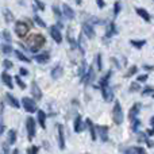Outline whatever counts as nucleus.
<instances>
[{"label":"nucleus","mask_w":154,"mask_h":154,"mask_svg":"<svg viewBox=\"0 0 154 154\" xmlns=\"http://www.w3.org/2000/svg\"><path fill=\"white\" fill-rule=\"evenodd\" d=\"M14 54H15V57L19 60V61L26 62V64H30V58L29 57H26V54H23L20 50H15L14 51Z\"/></svg>","instance_id":"nucleus-24"},{"label":"nucleus","mask_w":154,"mask_h":154,"mask_svg":"<svg viewBox=\"0 0 154 154\" xmlns=\"http://www.w3.org/2000/svg\"><path fill=\"white\" fill-rule=\"evenodd\" d=\"M3 15H5V20L10 23V22H12V19H14V16H12V14L10 12V10H7V8H4V11H3Z\"/></svg>","instance_id":"nucleus-31"},{"label":"nucleus","mask_w":154,"mask_h":154,"mask_svg":"<svg viewBox=\"0 0 154 154\" xmlns=\"http://www.w3.org/2000/svg\"><path fill=\"white\" fill-rule=\"evenodd\" d=\"M142 95L143 96H153V88L152 87H146L142 91Z\"/></svg>","instance_id":"nucleus-35"},{"label":"nucleus","mask_w":154,"mask_h":154,"mask_svg":"<svg viewBox=\"0 0 154 154\" xmlns=\"http://www.w3.org/2000/svg\"><path fill=\"white\" fill-rule=\"evenodd\" d=\"M130 43L134 46V48H137V49H141L142 46H145V45H146V41H145V39H138V41H134V39H133V41H130Z\"/></svg>","instance_id":"nucleus-27"},{"label":"nucleus","mask_w":154,"mask_h":154,"mask_svg":"<svg viewBox=\"0 0 154 154\" xmlns=\"http://www.w3.org/2000/svg\"><path fill=\"white\" fill-rule=\"evenodd\" d=\"M137 91H139V84L138 82H133L130 85V92H137Z\"/></svg>","instance_id":"nucleus-38"},{"label":"nucleus","mask_w":154,"mask_h":154,"mask_svg":"<svg viewBox=\"0 0 154 154\" xmlns=\"http://www.w3.org/2000/svg\"><path fill=\"white\" fill-rule=\"evenodd\" d=\"M101 95H103L106 101H111L114 99V91H112V88H109V85L108 87H103L101 88Z\"/></svg>","instance_id":"nucleus-11"},{"label":"nucleus","mask_w":154,"mask_h":154,"mask_svg":"<svg viewBox=\"0 0 154 154\" xmlns=\"http://www.w3.org/2000/svg\"><path fill=\"white\" fill-rule=\"evenodd\" d=\"M2 35H3V39L7 42V45H10V43L12 42V38H11V34H10L8 30H4V31L2 32Z\"/></svg>","instance_id":"nucleus-28"},{"label":"nucleus","mask_w":154,"mask_h":154,"mask_svg":"<svg viewBox=\"0 0 154 154\" xmlns=\"http://www.w3.org/2000/svg\"><path fill=\"white\" fill-rule=\"evenodd\" d=\"M95 130L99 134V138L101 139V142L108 141V127L107 126H96Z\"/></svg>","instance_id":"nucleus-7"},{"label":"nucleus","mask_w":154,"mask_h":154,"mask_svg":"<svg viewBox=\"0 0 154 154\" xmlns=\"http://www.w3.org/2000/svg\"><path fill=\"white\" fill-rule=\"evenodd\" d=\"M135 152H137V154H146L143 147H135Z\"/></svg>","instance_id":"nucleus-47"},{"label":"nucleus","mask_w":154,"mask_h":154,"mask_svg":"<svg viewBox=\"0 0 154 154\" xmlns=\"http://www.w3.org/2000/svg\"><path fill=\"white\" fill-rule=\"evenodd\" d=\"M96 4H97L99 8H104V7H106V2H104V0H96Z\"/></svg>","instance_id":"nucleus-45"},{"label":"nucleus","mask_w":154,"mask_h":154,"mask_svg":"<svg viewBox=\"0 0 154 154\" xmlns=\"http://www.w3.org/2000/svg\"><path fill=\"white\" fill-rule=\"evenodd\" d=\"M43 45H45V37L41 34L34 35V37L30 39V51H31V53H35V51L39 50Z\"/></svg>","instance_id":"nucleus-2"},{"label":"nucleus","mask_w":154,"mask_h":154,"mask_svg":"<svg viewBox=\"0 0 154 154\" xmlns=\"http://www.w3.org/2000/svg\"><path fill=\"white\" fill-rule=\"evenodd\" d=\"M3 66H4V69H11L12 68V62L10 60H4L3 61Z\"/></svg>","instance_id":"nucleus-39"},{"label":"nucleus","mask_w":154,"mask_h":154,"mask_svg":"<svg viewBox=\"0 0 154 154\" xmlns=\"http://www.w3.org/2000/svg\"><path fill=\"white\" fill-rule=\"evenodd\" d=\"M37 115H38V123H39V126L42 128H45L46 127V123H45V120H46V114H45V111H42V109H39V111L37 112Z\"/></svg>","instance_id":"nucleus-19"},{"label":"nucleus","mask_w":154,"mask_h":154,"mask_svg":"<svg viewBox=\"0 0 154 154\" xmlns=\"http://www.w3.org/2000/svg\"><path fill=\"white\" fill-rule=\"evenodd\" d=\"M50 60V54H49V51H43V53H39L35 56V61L38 62V64H46V62Z\"/></svg>","instance_id":"nucleus-14"},{"label":"nucleus","mask_w":154,"mask_h":154,"mask_svg":"<svg viewBox=\"0 0 154 154\" xmlns=\"http://www.w3.org/2000/svg\"><path fill=\"white\" fill-rule=\"evenodd\" d=\"M87 127H88V130H89L91 139H92V141H96V130H95V126H93V123L91 122V119L87 120Z\"/></svg>","instance_id":"nucleus-22"},{"label":"nucleus","mask_w":154,"mask_h":154,"mask_svg":"<svg viewBox=\"0 0 154 154\" xmlns=\"http://www.w3.org/2000/svg\"><path fill=\"white\" fill-rule=\"evenodd\" d=\"M2 51H3V54H11L14 51V49H12V46L11 45H3V48H2Z\"/></svg>","instance_id":"nucleus-29"},{"label":"nucleus","mask_w":154,"mask_h":154,"mask_svg":"<svg viewBox=\"0 0 154 154\" xmlns=\"http://www.w3.org/2000/svg\"><path fill=\"white\" fill-rule=\"evenodd\" d=\"M120 10H122V4H120V2H116L114 4V15L116 16L120 12Z\"/></svg>","instance_id":"nucleus-32"},{"label":"nucleus","mask_w":154,"mask_h":154,"mask_svg":"<svg viewBox=\"0 0 154 154\" xmlns=\"http://www.w3.org/2000/svg\"><path fill=\"white\" fill-rule=\"evenodd\" d=\"M57 130H58V146H60V149H65L64 126H62V125H58V126H57Z\"/></svg>","instance_id":"nucleus-13"},{"label":"nucleus","mask_w":154,"mask_h":154,"mask_svg":"<svg viewBox=\"0 0 154 154\" xmlns=\"http://www.w3.org/2000/svg\"><path fill=\"white\" fill-rule=\"evenodd\" d=\"M147 77H149L147 75H141V76H138L137 80H138V82H145V81H147Z\"/></svg>","instance_id":"nucleus-44"},{"label":"nucleus","mask_w":154,"mask_h":154,"mask_svg":"<svg viewBox=\"0 0 154 154\" xmlns=\"http://www.w3.org/2000/svg\"><path fill=\"white\" fill-rule=\"evenodd\" d=\"M62 73H64V68H62V65H56V66L51 69L50 76H51L53 80H58L60 77H62Z\"/></svg>","instance_id":"nucleus-12"},{"label":"nucleus","mask_w":154,"mask_h":154,"mask_svg":"<svg viewBox=\"0 0 154 154\" xmlns=\"http://www.w3.org/2000/svg\"><path fill=\"white\" fill-rule=\"evenodd\" d=\"M53 12H54V15L57 16V19H58V20H61L62 14H61V11H60V8L57 7V5H53Z\"/></svg>","instance_id":"nucleus-34"},{"label":"nucleus","mask_w":154,"mask_h":154,"mask_svg":"<svg viewBox=\"0 0 154 154\" xmlns=\"http://www.w3.org/2000/svg\"><path fill=\"white\" fill-rule=\"evenodd\" d=\"M2 81H3V84H4L7 88H10V89H12V88H14L12 77L8 75L7 72H3V75H2Z\"/></svg>","instance_id":"nucleus-16"},{"label":"nucleus","mask_w":154,"mask_h":154,"mask_svg":"<svg viewBox=\"0 0 154 154\" xmlns=\"http://www.w3.org/2000/svg\"><path fill=\"white\" fill-rule=\"evenodd\" d=\"M111 75H112V70H108L106 76L101 77V79H100V82H99L100 88H103V87H108V81H109V77H111Z\"/></svg>","instance_id":"nucleus-21"},{"label":"nucleus","mask_w":154,"mask_h":154,"mask_svg":"<svg viewBox=\"0 0 154 154\" xmlns=\"http://www.w3.org/2000/svg\"><path fill=\"white\" fill-rule=\"evenodd\" d=\"M137 14H138V15L141 16L145 22H150V19H152V18H150V14L147 12L146 10H143V8H139L138 7V8H137Z\"/></svg>","instance_id":"nucleus-20"},{"label":"nucleus","mask_w":154,"mask_h":154,"mask_svg":"<svg viewBox=\"0 0 154 154\" xmlns=\"http://www.w3.org/2000/svg\"><path fill=\"white\" fill-rule=\"evenodd\" d=\"M35 127H37V123H35L34 118L29 116L26 119V130H27V135H29V139L31 141L35 135Z\"/></svg>","instance_id":"nucleus-5"},{"label":"nucleus","mask_w":154,"mask_h":154,"mask_svg":"<svg viewBox=\"0 0 154 154\" xmlns=\"http://www.w3.org/2000/svg\"><path fill=\"white\" fill-rule=\"evenodd\" d=\"M115 34H116V26H115L114 22H111V23L108 24V29H107L106 37H107V38H111V37H114Z\"/></svg>","instance_id":"nucleus-23"},{"label":"nucleus","mask_w":154,"mask_h":154,"mask_svg":"<svg viewBox=\"0 0 154 154\" xmlns=\"http://www.w3.org/2000/svg\"><path fill=\"white\" fill-rule=\"evenodd\" d=\"M75 131L76 133H81L82 130H84V123H82V118L80 116H76V119H75Z\"/></svg>","instance_id":"nucleus-18"},{"label":"nucleus","mask_w":154,"mask_h":154,"mask_svg":"<svg viewBox=\"0 0 154 154\" xmlns=\"http://www.w3.org/2000/svg\"><path fill=\"white\" fill-rule=\"evenodd\" d=\"M3 131H4V123H3V118L0 115V134H3Z\"/></svg>","instance_id":"nucleus-48"},{"label":"nucleus","mask_w":154,"mask_h":154,"mask_svg":"<svg viewBox=\"0 0 154 154\" xmlns=\"http://www.w3.org/2000/svg\"><path fill=\"white\" fill-rule=\"evenodd\" d=\"M5 99H7L8 104H10L11 107H14V108H19V107H20V103H19V100L14 95H11V93H5Z\"/></svg>","instance_id":"nucleus-15"},{"label":"nucleus","mask_w":154,"mask_h":154,"mask_svg":"<svg viewBox=\"0 0 154 154\" xmlns=\"http://www.w3.org/2000/svg\"><path fill=\"white\" fill-rule=\"evenodd\" d=\"M34 4L37 5V7L39 8L41 11H43V10H45V4H43V3L41 2V0H34Z\"/></svg>","instance_id":"nucleus-40"},{"label":"nucleus","mask_w":154,"mask_h":154,"mask_svg":"<svg viewBox=\"0 0 154 154\" xmlns=\"http://www.w3.org/2000/svg\"><path fill=\"white\" fill-rule=\"evenodd\" d=\"M22 106L26 109L27 112L32 114V112H37V103H35L34 99L31 97H23L22 99Z\"/></svg>","instance_id":"nucleus-3"},{"label":"nucleus","mask_w":154,"mask_h":154,"mask_svg":"<svg viewBox=\"0 0 154 154\" xmlns=\"http://www.w3.org/2000/svg\"><path fill=\"white\" fill-rule=\"evenodd\" d=\"M112 120H114L115 125H122L123 120H125V115H123V109L120 107L119 101H115L114 108H112Z\"/></svg>","instance_id":"nucleus-1"},{"label":"nucleus","mask_w":154,"mask_h":154,"mask_svg":"<svg viewBox=\"0 0 154 154\" xmlns=\"http://www.w3.org/2000/svg\"><path fill=\"white\" fill-rule=\"evenodd\" d=\"M49 32H50V37L54 39V42H57V43L62 42V34H61V31H60L58 26H50Z\"/></svg>","instance_id":"nucleus-6"},{"label":"nucleus","mask_w":154,"mask_h":154,"mask_svg":"<svg viewBox=\"0 0 154 154\" xmlns=\"http://www.w3.org/2000/svg\"><path fill=\"white\" fill-rule=\"evenodd\" d=\"M34 22H35V24H38L39 27H46V23L43 22V19L41 18V16L35 15V16H34Z\"/></svg>","instance_id":"nucleus-30"},{"label":"nucleus","mask_w":154,"mask_h":154,"mask_svg":"<svg viewBox=\"0 0 154 154\" xmlns=\"http://www.w3.org/2000/svg\"><path fill=\"white\" fill-rule=\"evenodd\" d=\"M82 32L87 35L88 39H93L95 38V30H93V26L91 23H82Z\"/></svg>","instance_id":"nucleus-8"},{"label":"nucleus","mask_w":154,"mask_h":154,"mask_svg":"<svg viewBox=\"0 0 154 154\" xmlns=\"http://www.w3.org/2000/svg\"><path fill=\"white\" fill-rule=\"evenodd\" d=\"M138 141H139V142H146V141H147V137H146V134H143V133H139V134H138Z\"/></svg>","instance_id":"nucleus-42"},{"label":"nucleus","mask_w":154,"mask_h":154,"mask_svg":"<svg viewBox=\"0 0 154 154\" xmlns=\"http://www.w3.org/2000/svg\"><path fill=\"white\" fill-rule=\"evenodd\" d=\"M38 147L37 146H31L29 150H27V154H38Z\"/></svg>","instance_id":"nucleus-43"},{"label":"nucleus","mask_w":154,"mask_h":154,"mask_svg":"<svg viewBox=\"0 0 154 154\" xmlns=\"http://www.w3.org/2000/svg\"><path fill=\"white\" fill-rule=\"evenodd\" d=\"M12 154H20V153H19V150H18V149H15V150L12 152Z\"/></svg>","instance_id":"nucleus-51"},{"label":"nucleus","mask_w":154,"mask_h":154,"mask_svg":"<svg viewBox=\"0 0 154 154\" xmlns=\"http://www.w3.org/2000/svg\"><path fill=\"white\" fill-rule=\"evenodd\" d=\"M153 66L152 65H143V70H146V72H152Z\"/></svg>","instance_id":"nucleus-49"},{"label":"nucleus","mask_w":154,"mask_h":154,"mask_svg":"<svg viewBox=\"0 0 154 154\" xmlns=\"http://www.w3.org/2000/svg\"><path fill=\"white\" fill-rule=\"evenodd\" d=\"M15 34L20 38L26 37V35L29 34V26H27L26 22H22V20L16 22L15 23Z\"/></svg>","instance_id":"nucleus-4"},{"label":"nucleus","mask_w":154,"mask_h":154,"mask_svg":"<svg viewBox=\"0 0 154 154\" xmlns=\"http://www.w3.org/2000/svg\"><path fill=\"white\" fill-rule=\"evenodd\" d=\"M19 73H20V76H27L29 75V70L24 69V68H20V69H19Z\"/></svg>","instance_id":"nucleus-46"},{"label":"nucleus","mask_w":154,"mask_h":154,"mask_svg":"<svg viewBox=\"0 0 154 154\" xmlns=\"http://www.w3.org/2000/svg\"><path fill=\"white\" fill-rule=\"evenodd\" d=\"M75 2H76V4H81L82 0H75Z\"/></svg>","instance_id":"nucleus-53"},{"label":"nucleus","mask_w":154,"mask_h":154,"mask_svg":"<svg viewBox=\"0 0 154 154\" xmlns=\"http://www.w3.org/2000/svg\"><path fill=\"white\" fill-rule=\"evenodd\" d=\"M96 62H97V69L101 70L103 64H101V56H100V54H97V56H96Z\"/></svg>","instance_id":"nucleus-41"},{"label":"nucleus","mask_w":154,"mask_h":154,"mask_svg":"<svg viewBox=\"0 0 154 154\" xmlns=\"http://www.w3.org/2000/svg\"><path fill=\"white\" fill-rule=\"evenodd\" d=\"M61 14H64V16L65 18H68V19H75V16H76L73 8H70V5L66 4V3L62 4V12Z\"/></svg>","instance_id":"nucleus-9"},{"label":"nucleus","mask_w":154,"mask_h":154,"mask_svg":"<svg viewBox=\"0 0 154 154\" xmlns=\"http://www.w3.org/2000/svg\"><path fill=\"white\" fill-rule=\"evenodd\" d=\"M147 135H149V137L153 135V128H149V130H147Z\"/></svg>","instance_id":"nucleus-50"},{"label":"nucleus","mask_w":154,"mask_h":154,"mask_svg":"<svg viewBox=\"0 0 154 154\" xmlns=\"http://www.w3.org/2000/svg\"><path fill=\"white\" fill-rule=\"evenodd\" d=\"M16 142V131L15 130H10L7 135V143L8 145H14Z\"/></svg>","instance_id":"nucleus-25"},{"label":"nucleus","mask_w":154,"mask_h":154,"mask_svg":"<svg viewBox=\"0 0 154 154\" xmlns=\"http://www.w3.org/2000/svg\"><path fill=\"white\" fill-rule=\"evenodd\" d=\"M139 111H141V104H139V103H135L133 107H131L130 114H128L130 119H131V120H133V119H137V116H138Z\"/></svg>","instance_id":"nucleus-17"},{"label":"nucleus","mask_w":154,"mask_h":154,"mask_svg":"<svg viewBox=\"0 0 154 154\" xmlns=\"http://www.w3.org/2000/svg\"><path fill=\"white\" fill-rule=\"evenodd\" d=\"M31 95L34 96L37 100H41V99H42V91H41L39 85L37 84V81L31 82Z\"/></svg>","instance_id":"nucleus-10"},{"label":"nucleus","mask_w":154,"mask_h":154,"mask_svg":"<svg viewBox=\"0 0 154 154\" xmlns=\"http://www.w3.org/2000/svg\"><path fill=\"white\" fill-rule=\"evenodd\" d=\"M15 81H16V82H18L19 88H22V89H24V88H26V84H24V82H23V81H22L20 76H15Z\"/></svg>","instance_id":"nucleus-37"},{"label":"nucleus","mask_w":154,"mask_h":154,"mask_svg":"<svg viewBox=\"0 0 154 154\" xmlns=\"http://www.w3.org/2000/svg\"><path fill=\"white\" fill-rule=\"evenodd\" d=\"M153 123H154V118H150V126H153Z\"/></svg>","instance_id":"nucleus-52"},{"label":"nucleus","mask_w":154,"mask_h":154,"mask_svg":"<svg viewBox=\"0 0 154 154\" xmlns=\"http://www.w3.org/2000/svg\"><path fill=\"white\" fill-rule=\"evenodd\" d=\"M137 72H138V68H137V66H131L130 69L127 70V73H126V77H131V76H134Z\"/></svg>","instance_id":"nucleus-33"},{"label":"nucleus","mask_w":154,"mask_h":154,"mask_svg":"<svg viewBox=\"0 0 154 154\" xmlns=\"http://www.w3.org/2000/svg\"><path fill=\"white\" fill-rule=\"evenodd\" d=\"M85 76V82H91L93 79H95V72H93V68L89 66L87 70V73H84Z\"/></svg>","instance_id":"nucleus-26"},{"label":"nucleus","mask_w":154,"mask_h":154,"mask_svg":"<svg viewBox=\"0 0 154 154\" xmlns=\"http://www.w3.org/2000/svg\"><path fill=\"white\" fill-rule=\"evenodd\" d=\"M139 126H141V122H139L138 119H133V126H131V128H133V131H138Z\"/></svg>","instance_id":"nucleus-36"}]
</instances>
